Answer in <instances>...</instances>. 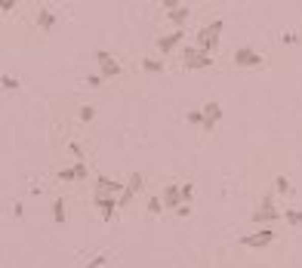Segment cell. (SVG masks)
<instances>
[{
	"instance_id": "cell-1",
	"label": "cell",
	"mask_w": 302,
	"mask_h": 268,
	"mask_svg": "<svg viewBox=\"0 0 302 268\" xmlns=\"http://www.w3.org/2000/svg\"><path fill=\"white\" fill-rule=\"evenodd\" d=\"M219 34H222V19H216V22H210L207 28H201V31H198V50L213 53V50L219 47Z\"/></svg>"
},
{
	"instance_id": "cell-2",
	"label": "cell",
	"mask_w": 302,
	"mask_h": 268,
	"mask_svg": "<svg viewBox=\"0 0 302 268\" xmlns=\"http://www.w3.org/2000/svg\"><path fill=\"white\" fill-rule=\"evenodd\" d=\"M182 65L185 68H192V71H201V68H210L213 65V56L198 50V47H185L182 50Z\"/></svg>"
},
{
	"instance_id": "cell-3",
	"label": "cell",
	"mask_w": 302,
	"mask_h": 268,
	"mask_svg": "<svg viewBox=\"0 0 302 268\" xmlns=\"http://www.w3.org/2000/svg\"><path fill=\"white\" fill-rule=\"evenodd\" d=\"M281 219V207L272 201V198H266L256 210H253V222L256 225H269V222H278Z\"/></svg>"
},
{
	"instance_id": "cell-4",
	"label": "cell",
	"mask_w": 302,
	"mask_h": 268,
	"mask_svg": "<svg viewBox=\"0 0 302 268\" xmlns=\"http://www.w3.org/2000/svg\"><path fill=\"white\" fill-rule=\"evenodd\" d=\"M275 238H278L275 228H256L253 235H244V238H241V244H244V247H250V250H259V247L275 244Z\"/></svg>"
},
{
	"instance_id": "cell-5",
	"label": "cell",
	"mask_w": 302,
	"mask_h": 268,
	"mask_svg": "<svg viewBox=\"0 0 302 268\" xmlns=\"http://www.w3.org/2000/svg\"><path fill=\"white\" fill-rule=\"evenodd\" d=\"M93 204L99 207V213H102V219H105V222L115 219V213H118V198H115V195H105V191H93Z\"/></svg>"
},
{
	"instance_id": "cell-6",
	"label": "cell",
	"mask_w": 302,
	"mask_h": 268,
	"mask_svg": "<svg viewBox=\"0 0 302 268\" xmlns=\"http://www.w3.org/2000/svg\"><path fill=\"white\" fill-rule=\"evenodd\" d=\"M232 62H235L238 68H259V65H262V56H259L256 50H250V47H241V50H235Z\"/></svg>"
},
{
	"instance_id": "cell-7",
	"label": "cell",
	"mask_w": 302,
	"mask_h": 268,
	"mask_svg": "<svg viewBox=\"0 0 302 268\" xmlns=\"http://www.w3.org/2000/svg\"><path fill=\"white\" fill-rule=\"evenodd\" d=\"M96 62H99V68H102V78H118V74H121L118 59L111 56V53H105V50H99V53H96Z\"/></svg>"
},
{
	"instance_id": "cell-8",
	"label": "cell",
	"mask_w": 302,
	"mask_h": 268,
	"mask_svg": "<svg viewBox=\"0 0 302 268\" xmlns=\"http://www.w3.org/2000/svg\"><path fill=\"white\" fill-rule=\"evenodd\" d=\"M201 111H204V130H207V133L216 130L219 121H222V105H219V102H207Z\"/></svg>"
},
{
	"instance_id": "cell-9",
	"label": "cell",
	"mask_w": 302,
	"mask_h": 268,
	"mask_svg": "<svg viewBox=\"0 0 302 268\" xmlns=\"http://www.w3.org/2000/svg\"><path fill=\"white\" fill-rule=\"evenodd\" d=\"M161 201H164L167 210H179V207H182V185H167L164 195H161Z\"/></svg>"
},
{
	"instance_id": "cell-10",
	"label": "cell",
	"mask_w": 302,
	"mask_h": 268,
	"mask_svg": "<svg viewBox=\"0 0 302 268\" xmlns=\"http://www.w3.org/2000/svg\"><path fill=\"white\" fill-rule=\"evenodd\" d=\"M96 191H105V195H115V198H121L124 191H127V182L121 185V182L108 179V176H99V179H96Z\"/></svg>"
},
{
	"instance_id": "cell-11",
	"label": "cell",
	"mask_w": 302,
	"mask_h": 268,
	"mask_svg": "<svg viewBox=\"0 0 302 268\" xmlns=\"http://www.w3.org/2000/svg\"><path fill=\"white\" fill-rule=\"evenodd\" d=\"M182 37H185V31H182V28H176L173 34H167V37H161V41H158V50H161L164 56H167V53H173V50L182 44Z\"/></svg>"
},
{
	"instance_id": "cell-12",
	"label": "cell",
	"mask_w": 302,
	"mask_h": 268,
	"mask_svg": "<svg viewBox=\"0 0 302 268\" xmlns=\"http://www.w3.org/2000/svg\"><path fill=\"white\" fill-rule=\"evenodd\" d=\"M188 13H192V10H188V7H182V4H179V7H173V10H170L167 16H170V22H173L176 28H182V25L188 22Z\"/></svg>"
},
{
	"instance_id": "cell-13",
	"label": "cell",
	"mask_w": 302,
	"mask_h": 268,
	"mask_svg": "<svg viewBox=\"0 0 302 268\" xmlns=\"http://www.w3.org/2000/svg\"><path fill=\"white\" fill-rule=\"evenodd\" d=\"M56 25V16H53V10H41V13H37V28H41V31H50Z\"/></svg>"
},
{
	"instance_id": "cell-14",
	"label": "cell",
	"mask_w": 302,
	"mask_h": 268,
	"mask_svg": "<svg viewBox=\"0 0 302 268\" xmlns=\"http://www.w3.org/2000/svg\"><path fill=\"white\" fill-rule=\"evenodd\" d=\"M142 71H148V74H161V71H164V62L145 56V59H142Z\"/></svg>"
},
{
	"instance_id": "cell-15",
	"label": "cell",
	"mask_w": 302,
	"mask_h": 268,
	"mask_svg": "<svg viewBox=\"0 0 302 268\" xmlns=\"http://www.w3.org/2000/svg\"><path fill=\"white\" fill-rule=\"evenodd\" d=\"M142 185H145V179H142L139 173H133V176L127 179V191H130V195H133V198H136V195H139V191H142Z\"/></svg>"
},
{
	"instance_id": "cell-16",
	"label": "cell",
	"mask_w": 302,
	"mask_h": 268,
	"mask_svg": "<svg viewBox=\"0 0 302 268\" xmlns=\"http://www.w3.org/2000/svg\"><path fill=\"white\" fill-rule=\"evenodd\" d=\"M284 219H287V225H290V228H296V225H302V210H287V213H284Z\"/></svg>"
},
{
	"instance_id": "cell-17",
	"label": "cell",
	"mask_w": 302,
	"mask_h": 268,
	"mask_svg": "<svg viewBox=\"0 0 302 268\" xmlns=\"http://www.w3.org/2000/svg\"><path fill=\"white\" fill-rule=\"evenodd\" d=\"M78 118H81L84 124H90V121L96 118V108H93V105H81V111H78Z\"/></svg>"
},
{
	"instance_id": "cell-18",
	"label": "cell",
	"mask_w": 302,
	"mask_h": 268,
	"mask_svg": "<svg viewBox=\"0 0 302 268\" xmlns=\"http://www.w3.org/2000/svg\"><path fill=\"white\" fill-rule=\"evenodd\" d=\"M164 210H167V207H164L161 198H151V201H148V213H151V216H161Z\"/></svg>"
},
{
	"instance_id": "cell-19",
	"label": "cell",
	"mask_w": 302,
	"mask_h": 268,
	"mask_svg": "<svg viewBox=\"0 0 302 268\" xmlns=\"http://www.w3.org/2000/svg\"><path fill=\"white\" fill-rule=\"evenodd\" d=\"M53 219L62 225L65 222V201H53Z\"/></svg>"
},
{
	"instance_id": "cell-20",
	"label": "cell",
	"mask_w": 302,
	"mask_h": 268,
	"mask_svg": "<svg viewBox=\"0 0 302 268\" xmlns=\"http://www.w3.org/2000/svg\"><path fill=\"white\" fill-rule=\"evenodd\" d=\"M275 191H278V195H290V179L287 176H278L275 179Z\"/></svg>"
},
{
	"instance_id": "cell-21",
	"label": "cell",
	"mask_w": 302,
	"mask_h": 268,
	"mask_svg": "<svg viewBox=\"0 0 302 268\" xmlns=\"http://www.w3.org/2000/svg\"><path fill=\"white\" fill-rule=\"evenodd\" d=\"M105 262H108V253H99V256H93V259H90L84 268H102Z\"/></svg>"
},
{
	"instance_id": "cell-22",
	"label": "cell",
	"mask_w": 302,
	"mask_h": 268,
	"mask_svg": "<svg viewBox=\"0 0 302 268\" xmlns=\"http://www.w3.org/2000/svg\"><path fill=\"white\" fill-rule=\"evenodd\" d=\"M192 198H195V185L192 182H182V201L192 204Z\"/></svg>"
},
{
	"instance_id": "cell-23",
	"label": "cell",
	"mask_w": 302,
	"mask_h": 268,
	"mask_svg": "<svg viewBox=\"0 0 302 268\" xmlns=\"http://www.w3.org/2000/svg\"><path fill=\"white\" fill-rule=\"evenodd\" d=\"M0 87L10 93V90H16V87H19V78H10V74H4V78H0Z\"/></svg>"
},
{
	"instance_id": "cell-24",
	"label": "cell",
	"mask_w": 302,
	"mask_h": 268,
	"mask_svg": "<svg viewBox=\"0 0 302 268\" xmlns=\"http://www.w3.org/2000/svg\"><path fill=\"white\" fill-rule=\"evenodd\" d=\"M185 118H188V124H195V127H204V111H188Z\"/></svg>"
},
{
	"instance_id": "cell-25",
	"label": "cell",
	"mask_w": 302,
	"mask_h": 268,
	"mask_svg": "<svg viewBox=\"0 0 302 268\" xmlns=\"http://www.w3.org/2000/svg\"><path fill=\"white\" fill-rule=\"evenodd\" d=\"M59 179H62V182H74V179H78V173H74V167H68V170H59Z\"/></svg>"
},
{
	"instance_id": "cell-26",
	"label": "cell",
	"mask_w": 302,
	"mask_h": 268,
	"mask_svg": "<svg viewBox=\"0 0 302 268\" xmlns=\"http://www.w3.org/2000/svg\"><path fill=\"white\" fill-rule=\"evenodd\" d=\"M71 155L78 158V164H84V151H81V145H78V142H71Z\"/></svg>"
},
{
	"instance_id": "cell-27",
	"label": "cell",
	"mask_w": 302,
	"mask_h": 268,
	"mask_svg": "<svg viewBox=\"0 0 302 268\" xmlns=\"http://www.w3.org/2000/svg\"><path fill=\"white\" fill-rule=\"evenodd\" d=\"M105 78H102V74H90V78H87V87H99Z\"/></svg>"
},
{
	"instance_id": "cell-28",
	"label": "cell",
	"mask_w": 302,
	"mask_h": 268,
	"mask_svg": "<svg viewBox=\"0 0 302 268\" xmlns=\"http://www.w3.org/2000/svg\"><path fill=\"white\" fill-rule=\"evenodd\" d=\"M127 204H133V195H130V191H124V195L118 198V207H127Z\"/></svg>"
},
{
	"instance_id": "cell-29",
	"label": "cell",
	"mask_w": 302,
	"mask_h": 268,
	"mask_svg": "<svg viewBox=\"0 0 302 268\" xmlns=\"http://www.w3.org/2000/svg\"><path fill=\"white\" fill-rule=\"evenodd\" d=\"M74 173H78V179H87V164H74Z\"/></svg>"
},
{
	"instance_id": "cell-30",
	"label": "cell",
	"mask_w": 302,
	"mask_h": 268,
	"mask_svg": "<svg viewBox=\"0 0 302 268\" xmlns=\"http://www.w3.org/2000/svg\"><path fill=\"white\" fill-rule=\"evenodd\" d=\"M176 216H179V219H185V216H192V207H188V204H182V207L176 210Z\"/></svg>"
},
{
	"instance_id": "cell-31",
	"label": "cell",
	"mask_w": 302,
	"mask_h": 268,
	"mask_svg": "<svg viewBox=\"0 0 302 268\" xmlns=\"http://www.w3.org/2000/svg\"><path fill=\"white\" fill-rule=\"evenodd\" d=\"M281 41H284V44H287V47H290V44H296V41H299V37H296V34H293V31H287V34H284V37H281Z\"/></svg>"
}]
</instances>
